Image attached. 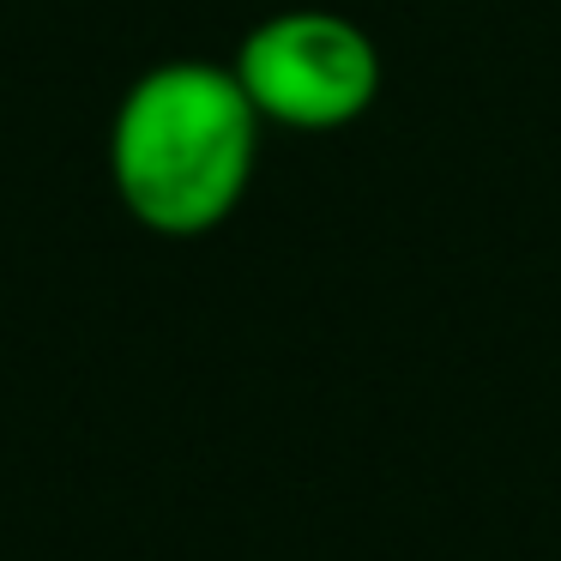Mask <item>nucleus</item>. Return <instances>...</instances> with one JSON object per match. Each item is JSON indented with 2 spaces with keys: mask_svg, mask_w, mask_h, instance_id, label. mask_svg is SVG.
Masks as SVG:
<instances>
[{
  "mask_svg": "<svg viewBox=\"0 0 561 561\" xmlns=\"http://www.w3.org/2000/svg\"><path fill=\"white\" fill-rule=\"evenodd\" d=\"M230 73L266 127L290 134H339L363 122L380 98V49L351 13L332 7H284L266 13L236 43Z\"/></svg>",
  "mask_w": 561,
  "mask_h": 561,
  "instance_id": "nucleus-2",
  "label": "nucleus"
},
{
  "mask_svg": "<svg viewBox=\"0 0 561 561\" xmlns=\"http://www.w3.org/2000/svg\"><path fill=\"white\" fill-rule=\"evenodd\" d=\"M260 127L230 61L175 55L146 67L110 115V187L122 211L170 242L230 224L254 187Z\"/></svg>",
  "mask_w": 561,
  "mask_h": 561,
  "instance_id": "nucleus-1",
  "label": "nucleus"
}]
</instances>
